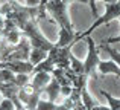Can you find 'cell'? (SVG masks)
<instances>
[{
  "label": "cell",
  "mask_w": 120,
  "mask_h": 110,
  "mask_svg": "<svg viewBox=\"0 0 120 110\" xmlns=\"http://www.w3.org/2000/svg\"><path fill=\"white\" fill-rule=\"evenodd\" d=\"M46 12H49V15L55 20L58 26L73 31V24L67 15V5L62 0H49L46 5Z\"/></svg>",
  "instance_id": "cell-1"
},
{
  "label": "cell",
  "mask_w": 120,
  "mask_h": 110,
  "mask_svg": "<svg viewBox=\"0 0 120 110\" xmlns=\"http://www.w3.org/2000/svg\"><path fill=\"white\" fill-rule=\"evenodd\" d=\"M120 17V0L119 2H114V3H106V11L105 14L102 15V17L96 18L94 20V23L91 24L90 28H88L85 32L79 34V35H76V40H75V43H78L81 38H85L87 35H90L91 32H93L96 28H99L100 24H105V23H109L111 20H114V18H119Z\"/></svg>",
  "instance_id": "cell-2"
},
{
  "label": "cell",
  "mask_w": 120,
  "mask_h": 110,
  "mask_svg": "<svg viewBox=\"0 0 120 110\" xmlns=\"http://www.w3.org/2000/svg\"><path fill=\"white\" fill-rule=\"evenodd\" d=\"M85 38H87V43H88L87 60L84 61V64H85V73L88 75V78H94V80H97L96 70H97V66H99V63H100L99 54H97V46L94 45V40L91 38L90 35H87Z\"/></svg>",
  "instance_id": "cell-3"
},
{
  "label": "cell",
  "mask_w": 120,
  "mask_h": 110,
  "mask_svg": "<svg viewBox=\"0 0 120 110\" xmlns=\"http://www.w3.org/2000/svg\"><path fill=\"white\" fill-rule=\"evenodd\" d=\"M30 77H32L30 78V86L34 87V90L44 93V89H46V86L50 83L53 75L49 73V72H37V73H32Z\"/></svg>",
  "instance_id": "cell-4"
},
{
  "label": "cell",
  "mask_w": 120,
  "mask_h": 110,
  "mask_svg": "<svg viewBox=\"0 0 120 110\" xmlns=\"http://www.w3.org/2000/svg\"><path fill=\"white\" fill-rule=\"evenodd\" d=\"M75 40H76L75 31H68L65 28L59 26V35H58V43H56L58 48H65L68 45H75Z\"/></svg>",
  "instance_id": "cell-5"
},
{
  "label": "cell",
  "mask_w": 120,
  "mask_h": 110,
  "mask_svg": "<svg viewBox=\"0 0 120 110\" xmlns=\"http://www.w3.org/2000/svg\"><path fill=\"white\" fill-rule=\"evenodd\" d=\"M44 93L47 95V99L52 102H55L56 99H58V96L61 95V84L58 83V80H56L55 77L50 80V83L46 86V89H44Z\"/></svg>",
  "instance_id": "cell-6"
},
{
  "label": "cell",
  "mask_w": 120,
  "mask_h": 110,
  "mask_svg": "<svg viewBox=\"0 0 120 110\" xmlns=\"http://www.w3.org/2000/svg\"><path fill=\"white\" fill-rule=\"evenodd\" d=\"M97 70L102 75H108V73H114L120 77V66L114 60H109V61H100L97 66Z\"/></svg>",
  "instance_id": "cell-7"
},
{
  "label": "cell",
  "mask_w": 120,
  "mask_h": 110,
  "mask_svg": "<svg viewBox=\"0 0 120 110\" xmlns=\"http://www.w3.org/2000/svg\"><path fill=\"white\" fill-rule=\"evenodd\" d=\"M47 54H49V52L44 51V49L32 48V51H30V57H29V61L32 63L34 66H37V64H40L41 61H44V60L47 58Z\"/></svg>",
  "instance_id": "cell-8"
},
{
  "label": "cell",
  "mask_w": 120,
  "mask_h": 110,
  "mask_svg": "<svg viewBox=\"0 0 120 110\" xmlns=\"http://www.w3.org/2000/svg\"><path fill=\"white\" fill-rule=\"evenodd\" d=\"M37 110H70L67 107V106L62 102L61 106H58V104H55V102H52V101H49V99H40L38 101V106H37Z\"/></svg>",
  "instance_id": "cell-9"
},
{
  "label": "cell",
  "mask_w": 120,
  "mask_h": 110,
  "mask_svg": "<svg viewBox=\"0 0 120 110\" xmlns=\"http://www.w3.org/2000/svg\"><path fill=\"white\" fill-rule=\"evenodd\" d=\"M55 63H53V60L50 58V57H47L44 61H41L40 64L35 66V69H34V73H37V72H49V73H52L53 70H55Z\"/></svg>",
  "instance_id": "cell-10"
},
{
  "label": "cell",
  "mask_w": 120,
  "mask_h": 110,
  "mask_svg": "<svg viewBox=\"0 0 120 110\" xmlns=\"http://www.w3.org/2000/svg\"><path fill=\"white\" fill-rule=\"evenodd\" d=\"M23 32H21V29L20 28H15V29H12V31H9L8 34H6V37H5V40L9 43V45H12V46H15V45H18V43L21 41V38H23Z\"/></svg>",
  "instance_id": "cell-11"
},
{
  "label": "cell",
  "mask_w": 120,
  "mask_h": 110,
  "mask_svg": "<svg viewBox=\"0 0 120 110\" xmlns=\"http://www.w3.org/2000/svg\"><path fill=\"white\" fill-rule=\"evenodd\" d=\"M81 96H82V104L85 106V109H87V110H93V109H94V106L99 104V102L94 101V98L90 95V92L87 90V87L81 90Z\"/></svg>",
  "instance_id": "cell-12"
},
{
  "label": "cell",
  "mask_w": 120,
  "mask_h": 110,
  "mask_svg": "<svg viewBox=\"0 0 120 110\" xmlns=\"http://www.w3.org/2000/svg\"><path fill=\"white\" fill-rule=\"evenodd\" d=\"M99 93L106 99V101H108V106H109L111 110H120V99L119 98H114L111 93H108L106 90H103V89H99Z\"/></svg>",
  "instance_id": "cell-13"
},
{
  "label": "cell",
  "mask_w": 120,
  "mask_h": 110,
  "mask_svg": "<svg viewBox=\"0 0 120 110\" xmlns=\"http://www.w3.org/2000/svg\"><path fill=\"white\" fill-rule=\"evenodd\" d=\"M70 63H71V64H70V69L75 72V73H78V75L85 73V64L81 61V60H78L73 54H70Z\"/></svg>",
  "instance_id": "cell-14"
},
{
  "label": "cell",
  "mask_w": 120,
  "mask_h": 110,
  "mask_svg": "<svg viewBox=\"0 0 120 110\" xmlns=\"http://www.w3.org/2000/svg\"><path fill=\"white\" fill-rule=\"evenodd\" d=\"M99 48L102 49V51H105L106 54L109 55V58H111V60H114V61H116V63H117V64L120 66V52H119V51L112 49L111 46H109V43H106V45H105V43H102V45H100Z\"/></svg>",
  "instance_id": "cell-15"
},
{
  "label": "cell",
  "mask_w": 120,
  "mask_h": 110,
  "mask_svg": "<svg viewBox=\"0 0 120 110\" xmlns=\"http://www.w3.org/2000/svg\"><path fill=\"white\" fill-rule=\"evenodd\" d=\"M15 77H17V73H14V72L9 70V69H6V67L0 69V81H2V83H12L14 84Z\"/></svg>",
  "instance_id": "cell-16"
},
{
  "label": "cell",
  "mask_w": 120,
  "mask_h": 110,
  "mask_svg": "<svg viewBox=\"0 0 120 110\" xmlns=\"http://www.w3.org/2000/svg\"><path fill=\"white\" fill-rule=\"evenodd\" d=\"M30 75H27V73H18L17 77H15V81H14V84L17 87H24V86H27V84L30 83Z\"/></svg>",
  "instance_id": "cell-17"
},
{
  "label": "cell",
  "mask_w": 120,
  "mask_h": 110,
  "mask_svg": "<svg viewBox=\"0 0 120 110\" xmlns=\"http://www.w3.org/2000/svg\"><path fill=\"white\" fill-rule=\"evenodd\" d=\"M0 107L3 110H17L15 102L12 101V99H9V98H3V101L0 102Z\"/></svg>",
  "instance_id": "cell-18"
},
{
  "label": "cell",
  "mask_w": 120,
  "mask_h": 110,
  "mask_svg": "<svg viewBox=\"0 0 120 110\" xmlns=\"http://www.w3.org/2000/svg\"><path fill=\"white\" fill-rule=\"evenodd\" d=\"M94 2H96V0H88V3H90V9H91V15H93V18H99V17H97V9H96Z\"/></svg>",
  "instance_id": "cell-19"
},
{
  "label": "cell",
  "mask_w": 120,
  "mask_h": 110,
  "mask_svg": "<svg viewBox=\"0 0 120 110\" xmlns=\"http://www.w3.org/2000/svg\"><path fill=\"white\" fill-rule=\"evenodd\" d=\"M41 0H26V6H32V8H38Z\"/></svg>",
  "instance_id": "cell-20"
},
{
  "label": "cell",
  "mask_w": 120,
  "mask_h": 110,
  "mask_svg": "<svg viewBox=\"0 0 120 110\" xmlns=\"http://www.w3.org/2000/svg\"><path fill=\"white\" fill-rule=\"evenodd\" d=\"M93 110H111L109 109V106H102V104H97V106H94V109Z\"/></svg>",
  "instance_id": "cell-21"
},
{
  "label": "cell",
  "mask_w": 120,
  "mask_h": 110,
  "mask_svg": "<svg viewBox=\"0 0 120 110\" xmlns=\"http://www.w3.org/2000/svg\"><path fill=\"white\" fill-rule=\"evenodd\" d=\"M103 43H120V37H112V38H108Z\"/></svg>",
  "instance_id": "cell-22"
},
{
  "label": "cell",
  "mask_w": 120,
  "mask_h": 110,
  "mask_svg": "<svg viewBox=\"0 0 120 110\" xmlns=\"http://www.w3.org/2000/svg\"><path fill=\"white\" fill-rule=\"evenodd\" d=\"M5 20H6V18L3 17L2 14H0V31H2V29H3V26H5Z\"/></svg>",
  "instance_id": "cell-23"
},
{
  "label": "cell",
  "mask_w": 120,
  "mask_h": 110,
  "mask_svg": "<svg viewBox=\"0 0 120 110\" xmlns=\"http://www.w3.org/2000/svg\"><path fill=\"white\" fill-rule=\"evenodd\" d=\"M62 2H64L65 5H68V3H71V2H82L84 3V2H88V0H62Z\"/></svg>",
  "instance_id": "cell-24"
},
{
  "label": "cell",
  "mask_w": 120,
  "mask_h": 110,
  "mask_svg": "<svg viewBox=\"0 0 120 110\" xmlns=\"http://www.w3.org/2000/svg\"><path fill=\"white\" fill-rule=\"evenodd\" d=\"M102 2H105V3H114V2H119V0H102Z\"/></svg>",
  "instance_id": "cell-25"
},
{
  "label": "cell",
  "mask_w": 120,
  "mask_h": 110,
  "mask_svg": "<svg viewBox=\"0 0 120 110\" xmlns=\"http://www.w3.org/2000/svg\"><path fill=\"white\" fill-rule=\"evenodd\" d=\"M3 98H5V96H3V93H2V92H0V102H2V101H3Z\"/></svg>",
  "instance_id": "cell-26"
},
{
  "label": "cell",
  "mask_w": 120,
  "mask_h": 110,
  "mask_svg": "<svg viewBox=\"0 0 120 110\" xmlns=\"http://www.w3.org/2000/svg\"><path fill=\"white\" fill-rule=\"evenodd\" d=\"M8 0H0V5H3V3H6Z\"/></svg>",
  "instance_id": "cell-27"
},
{
  "label": "cell",
  "mask_w": 120,
  "mask_h": 110,
  "mask_svg": "<svg viewBox=\"0 0 120 110\" xmlns=\"http://www.w3.org/2000/svg\"><path fill=\"white\" fill-rule=\"evenodd\" d=\"M119 20H120V17H119Z\"/></svg>",
  "instance_id": "cell-28"
},
{
  "label": "cell",
  "mask_w": 120,
  "mask_h": 110,
  "mask_svg": "<svg viewBox=\"0 0 120 110\" xmlns=\"http://www.w3.org/2000/svg\"><path fill=\"white\" fill-rule=\"evenodd\" d=\"M0 83H2V81H0Z\"/></svg>",
  "instance_id": "cell-29"
}]
</instances>
